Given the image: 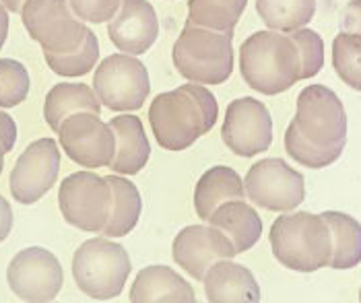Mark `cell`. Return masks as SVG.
<instances>
[{
  "mask_svg": "<svg viewBox=\"0 0 361 303\" xmlns=\"http://www.w3.org/2000/svg\"><path fill=\"white\" fill-rule=\"evenodd\" d=\"M248 0H188V21L213 31H233Z\"/></svg>",
  "mask_w": 361,
  "mask_h": 303,
  "instance_id": "26",
  "label": "cell"
},
{
  "mask_svg": "<svg viewBox=\"0 0 361 303\" xmlns=\"http://www.w3.org/2000/svg\"><path fill=\"white\" fill-rule=\"evenodd\" d=\"M60 171V149L54 138H39L21 153L11 171V194L21 204H33L52 190Z\"/></svg>",
  "mask_w": 361,
  "mask_h": 303,
  "instance_id": "14",
  "label": "cell"
},
{
  "mask_svg": "<svg viewBox=\"0 0 361 303\" xmlns=\"http://www.w3.org/2000/svg\"><path fill=\"white\" fill-rule=\"evenodd\" d=\"M219 116L215 95L200 83H186L159 93L151 108L149 122L155 140L166 151H184L207 135Z\"/></svg>",
  "mask_w": 361,
  "mask_h": 303,
  "instance_id": "1",
  "label": "cell"
},
{
  "mask_svg": "<svg viewBox=\"0 0 361 303\" xmlns=\"http://www.w3.org/2000/svg\"><path fill=\"white\" fill-rule=\"evenodd\" d=\"M345 144H331V147H320L310 142L295 126V122L291 120V124L285 130V151L287 155L302 163V166L310 167V169H322V167L333 166L334 161L343 155Z\"/></svg>",
  "mask_w": 361,
  "mask_h": 303,
  "instance_id": "27",
  "label": "cell"
},
{
  "mask_svg": "<svg viewBox=\"0 0 361 303\" xmlns=\"http://www.w3.org/2000/svg\"><path fill=\"white\" fill-rule=\"evenodd\" d=\"M46 64L50 66V70H54L56 75L66 77V79H75V77H83L87 73L93 70V66L99 60V42L97 35L89 29L85 42L68 54H50L44 52Z\"/></svg>",
  "mask_w": 361,
  "mask_h": 303,
  "instance_id": "28",
  "label": "cell"
},
{
  "mask_svg": "<svg viewBox=\"0 0 361 303\" xmlns=\"http://www.w3.org/2000/svg\"><path fill=\"white\" fill-rule=\"evenodd\" d=\"M322 219L326 221L331 235H333V258L331 268L347 271L361 262V225L347 213L326 211L322 213Z\"/></svg>",
  "mask_w": 361,
  "mask_h": 303,
  "instance_id": "23",
  "label": "cell"
},
{
  "mask_svg": "<svg viewBox=\"0 0 361 303\" xmlns=\"http://www.w3.org/2000/svg\"><path fill=\"white\" fill-rule=\"evenodd\" d=\"M133 271L128 252L110 237H95L81 244L73 256V276L87 297L108 302L122 295Z\"/></svg>",
  "mask_w": 361,
  "mask_h": 303,
  "instance_id": "5",
  "label": "cell"
},
{
  "mask_svg": "<svg viewBox=\"0 0 361 303\" xmlns=\"http://www.w3.org/2000/svg\"><path fill=\"white\" fill-rule=\"evenodd\" d=\"M271 248L279 262L295 273H316L331 264L333 235L314 213H285L271 227Z\"/></svg>",
  "mask_w": 361,
  "mask_h": 303,
  "instance_id": "3",
  "label": "cell"
},
{
  "mask_svg": "<svg viewBox=\"0 0 361 303\" xmlns=\"http://www.w3.org/2000/svg\"><path fill=\"white\" fill-rule=\"evenodd\" d=\"M225 147L240 155L254 157L273 142V118L267 106L254 97H240L227 106L221 128Z\"/></svg>",
  "mask_w": 361,
  "mask_h": 303,
  "instance_id": "13",
  "label": "cell"
},
{
  "mask_svg": "<svg viewBox=\"0 0 361 303\" xmlns=\"http://www.w3.org/2000/svg\"><path fill=\"white\" fill-rule=\"evenodd\" d=\"M17 142V124L15 120L0 110V147L4 153H11Z\"/></svg>",
  "mask_w": 361,
  "mask_h": 303,
  "instance_id": "33",
  "label": "cell"
},
{
  "mask_svg": "<svg viewBox=\"0 0 361 303\" xmlns=\"http://www.w3.org/2000/svg\"><path fill=\"white\" fill-rule=\"evenodd\" d=\"M171 256L180 268L196 280H202L215 262L231 260L238 252L221 229L213 225H190L176 235Z\"/></svg>",
  "mask_w": 361,
  "mask_h": 303,
  "instance_id": "15",
  "label": "cell"
},
{
  "mask_svg": "<svg viewBox=\"0 0 361 303\" xmlns=\"http://www.w3.org/2000/svg\"><path fill=\"white\" fill-rule=\"evenodd\" d=\"M4 151H2V147H0V173H2V166H4Z\"/></svg>",
  "mask_w": 361,
  "mask_h": 303,
  "instance_id": "38",
  "label": "cell"
},
{
  "mask_svg": "<svg viewBox=\"0 0 361 303\" xmlns=\"http://www.w3.org/2000/svg\"><path fill=\"white\" fill-rule=\"evenodd\" d=\"M333 66L338 79L361 91V33H338L333 42Z\"/></svg>",
  "mask_w": 361,
  "mask_h": 303,
  "instance_id": "29",
  "label": "cell"
},
{
  "mask_svg": "<svg viewBox=\"0 0 361 303\" xmlns=\"http://www.w3.org/2000/svg\"><path fill=\"white\" fill-rule=\"evenodd\" d=\"M79 111H93L102 113V104L95 95V91L85 83H58L54 85L44 101V118L48 126L58 132L60 124Z\"/></svg>",
  "mask_w": 361,
  "mask_h": 303,
  "instance_id": "22",
  "label": "cell"
},
{
  "mask_svg": "<svg viewBox=\"0 0 361 303\" xmlns=\"http://www.w3.org/2000/svg\"><path fill=\"white\" fill-rule=\"evenodd\" d=\"M159 35V19L147 0H122L108 25V37L122 54H145Z\"/></svg>",
  "mask_w": 361,
  "mask_h": 303,
  "instance_id": "16",
  "label": "cell"
},
{
  "mask_svg": "<svg viewBox=\"0 0 361 303\" xmlns=\"http://www.w3.org/2000/svg\"><path fill=\"white\" fill-rule=\"evenodd\" d=\"M128 299L135 303H195L196 295L195 289L188 285V280L182 278L173 268H169V266H147L135 278Z\"/></svg>",
  "mask_w": 361,
  "mask_h": 303,
  "instance_id": "19",
  "label": "cell"
},
{
  "mask_svg": "<svg viewBox=\"0 0 361 303\" xmlns=\"http://www.w3.org/2000/svg\"><path fill=\"white\" fill-rule=\"evenodd\" d=\"M108 182L114 190V206H111L110 221L102 233L114 240V237L128 235L137 227L140 213H142V198H140L139 188L126 178L110 175Z\"/></svg>",
  "mask_w": 361,
  "mask_h": 303,
  "instance_id": "24",
  "label": "cell"
},
{
  "mask_svg": "<svg viewBox=\"0 0 361 303\" xmlns=\"http://www.w3.org/2000/svg\"><path fill=\"white\" fill-rule=\"evenodd\" d=\"M60 147L79 166L87 169L110 167L116 155V135L97 113L79 111L68 116L58 128Z\"/></svg>",
  "mask_w": 361,
  "mask_h": 303,
  "instance_id": "11",
  "label": "cell"
},
{
  "mask_svg": "<svg viewBox=\"0 0 361 303\" xmlns=\"http://www.w3.org/2000/svg\"><path fill=\"white\" fill-rule=\"evenodd\" d=\"M256 11L269 29L291 33L314 19L316 0H256Z\"/></svg>",
  "mask_w": 361,
  "mask_h": 303,
  "instance_id": "25",
  "label": "cell"
},
{
  "mask_svg": "<svg viewBox=\"0 0 361 303\" xmlns=\"http://www.w3.org/2000/svg\"><path fill=\"white\" fill-rule=\"evenodd\" d=\"M240 73L254 91L279 95L302 81V60L287 33L256 31L240 48Z\"/></svg>",
  "mask_w": 361,
  "mask_h": 303,
  "instance_id": "2",
  "label": "cell"
},
{
  "mask_svg": "<svg viewBox=\"0 0 361 303\" xmlns=\"http://www.w3.org/2000/svg\"><path fill=\"white\" fill-rule=\"evenodd\" d=\"M204 297L213 303L260 302V287L250 271L231 260L215 262L202 278Z\"/></svg>",
  "mask_w": 361,
  "mask_h": 303,
  "instance_id": "17",
  "label": "cell"
},
{
  "mask_svg": "<svg viewBox=\"0 0 361 303\" xmlns=\"http://www.w3.org/2000/svg\"><path fill=\"white\" fill-rule=\"evenodd\" d=\"M29 95L27 68L13 58L0 60V110L23 104Z\"/></svg>",
  "mask_w": 361,
  "mask_h": 303,
  "instance_id": "30",
  "label": "cell"
},
{
  "mask_svg": "<svg viewBox=\"0 0 361 303\" xmlns=\"http://www.w3.org/2000/svg\"><path fill=\"white\" fill-rule=\"evenodd\" d=\"M341 29L347 33H361V0H351L341 19Z\"/></svg>",
  "mask_w": 361,
  "mask_h": 303,
  "instance_id": "34",
  "label": "cell"
},
{
  "mask_svg": "<svg viewBox=\"0 0 361 303\" xmlns=\"http://www.w3.org/2000/svg\"><path fill=\"white\" fill-rule=\"evenodd\" d=\"M11 229H13V211L6 198L0 194V244L8 237Z\"/></svg>",
  "mask_w": 361,
  "mask_h": 303,
  "instance_id": "35",
  "label": "cell"
},
{
  "mask_svg": "<svg viewBox=\"0 0 361 303\" xmlns=\"http://www.w3.org/2000/svg\"><path fill=\"white\" fill-rule=\"evenodd\" d=\"M246 196L254 204L275 213H289L304 202V175L283 159H262L254 163L244 182Z\"/></svg>",
  "mask_w": 361,
  "mask_h": 303,
  "instance_id": "10",
  "label": "cell"
},
{
  "mask_svg": "<svg viewBox=\"0 0 361 303\" xmlns=\"http://www.w3.org/2000/svg\"><path fill=\"white\" fill-rule=\"evenodd\" d=\"M244 198H246V188L235 169L225 166L211 167L209 171H204L200 175V180L196 184V215L202 221H209V217L215 213V209L221 206L223 202L244 200Z\"/></svg>",
  "mask_w": 361,
  "mask_h": 303,
  "instance_id": "21",
  "label": "cell"
},
{
  "mask_svg": "<svg viewBox=\"0 0 361 303\" xmlns=\"http://www.w3.org/2000/svg\"><path fill=\"white\" fill-rule=\"evenodd\" d=\"M21 21L29 37L50 54L75 52L89 33L85 21L73 13L68 0H25Z\"/></svg>",
  "mask_w": 361,
  "mask_h": 303,
  "instance_id": "7",
  "label": "cell"
},
{
  "mask_svg": "<svg viewBox=\"0 0 361 303\" xmlns=\"http://www.w3.org/2000/svg\"><path fill=\"white\" fill-rule=\"evenodd\" d=\"M360 302H361V293H360Z\"/></svg>",
  "mask_w": 361,
  "mask_h": 303,
  "instance_id": "39",
  "label": "cell"
},
{
  "mask_svg": "<svg viewBox=\"0 0 361 303\" xmlns=\"http://www.w3.org/2000/svg\"><path fill=\"white\" fill-rule=\"evenodd\" d=\"M58 206L68 225L89 233H102L110 221L114 190L108 178L93 171H77L62 180Z\"/></svg>",
  "mask_w": 361,
  "mask_h": 303,
  "instance_id": "6",
  "label": "cell"
},
{
  "mask_svg": "<svg viewBox=\"0 0 361 303\" xmlns=\"http://www.w3.org/2000/svg\"><path fill=\"white\" fill-rule=\"evenodd\" d=\"M110 128L116 135V155L110 167L122 175H137L151 157V144L140 118L135 113L116 116L110 120Z\"/></svg>",
  "mask_w": 361,
  "mask_h": 303,
  "instance_id": "18",
  "label": "cell"
},
{
  "mask_svg": "<svg viewBox=\"0 0 361 303\" xmlns=\"http://www.w3.org/2000/svg\"><path fill=\"white\" fill-rule=\"evenodd\" d=\"M6 37H8V11H6V6L0 2V50H2Z\"/></svg>",
  "mask_w": 361,
  "mask_h": 303,
  "instance_id": "36",
  "label": "cell"
},
{
  "mask_svg": "<svg viewBox=\"0 0 361 303\" xmlns=\"http://www.w3.org/2000/svg\"><path fill=\"white\" fill-rule=\"evenodd\" d=\"M298 130L320 147L345 144L347 140V113L333 89L324 85H310L298 97L293 118Z\"/></svg>",
  "mask_w": 361,
  "mask_h": 303,
  "instance_id": "9",
  "label": "cell"
},
{
  "mask_svg": "<svg viewBox=\"0 0 361 303\" xmlns=\"http://www.w3.org/2000/svg\"><path fill=\"white\" fill-rule=\"evenodd\" d=\"M93 91L108 110L137 111L151 93L149 70L135 56L111 54L97 64Z\"/></svg>",
  "mask_w": 361,
  "mask_h": 303,
  "instance_id": "8",
  "label": "cell"
},
{
  "mask_svg": "<svg viewBox=\"0 0 361 303\" xmlns=\"http://www.w3.org/2000/svg\"><path fill=\"white\" fill-rule=\"evenodd\" d=\"M233 31H213L186 21L171 60L176 70L190 83L221 85L233 73Z\"/></svg>",
  "mask_w": 361,
  "mask_h": 303,
  "instance_id": "4",
  "label": "cell"
},
{
  "mask_svg": "<svg viewBox=\"0 0 361 303\" xmlns=\"http://www.w3.org/2000/svg\"><path fill=\"white\" fill-rule=\"evenodd\" d=\"M122 0H68L73 13L85 23H106L118 13Z\"/></svg>",
  "mask_w": 361,
  "mask_h": 303,
  "instance_id": "32",
  "label": "cell"
},
{
  "mask_svg": "<svg viewBox=\"0 0 361 303\" xmlns=\"http://www.w3.org/2000/svg\"><path fill=\"white\" fill-rule=\"evenodd\" d=\"M209 225L221 229L231 240L238 254L254 248L262 235V221L258 213L244 200H227L207 221Z\"/></svg>",
  "mask_w": 361,
  "mask_h": 303,
  "instance_id": "20",
  "label": "cell"
},
{
  "mask_svg": "<svg viewBox=\"0 0 361 303\" xmlns=\"http://www.w3.org/2000/svg\"><path fill=\"white\" fill-rule=\"evenodd\" d=\"M4 6H6V11H11V13H21V8H23V4H25V0H0Z\"/></svg>",
  "mask_w": 361,
  "mask_h": 303,
  "instance_id": "37",
  "label": "cell"
},
{
  "mask_svg": "<svg viewBox=\"0 0 361 303\" xmlns=\"http://www.w3.org/2000/svg\"><path fill=\"white\" fill-rule=\"evenodd\" d=\"M298 52H300V60H302V79H312L316 77L322 66H324V42L322 37L312 31V29H295L291 33H287Z\"/></svg>",
  "mask_w": 361,
  "mask_h": 303,
  "instance_id": "31",
  "label": "cell"
},
{
  "mask_svg": "<svg viewBox=\"0 0 361 303\" xmlns=\"http://www.w3.org/2000/svg\"><path fill=\"white\" fill-rule=\"evenodd\" d=\"M6 280L21 302H54L64 285V273L52 252L33 246L11 260Z\"/></svg>",
  "mask_w": 361,
  "mask_h": 303,
  "instance_id": "12",
  "label": "cell"
}]
</instances>
